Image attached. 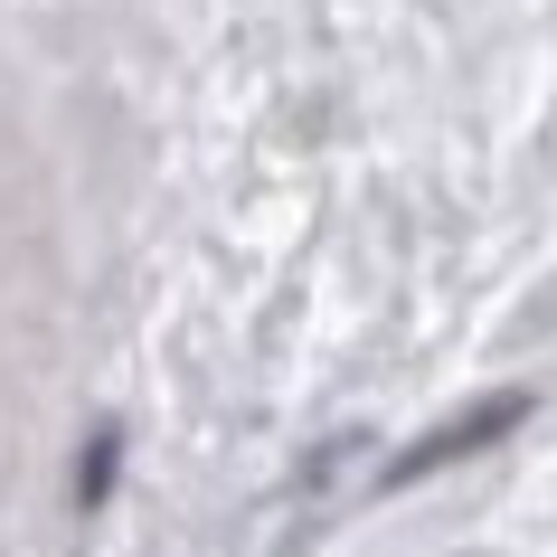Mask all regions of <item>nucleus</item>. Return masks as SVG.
<instances>
[{
    "mask_svg": "<svg viewBox=\"0 0 557 557\" xmlns=\"http://www.w3.org/2000/svg\"><path fill=\"white\" fill-rule=\"evenodd\" d=\"M529 416V397H492V407H472V416H454V425H444V435H425L416 444V454H397V472H387V482H425V472H444V463H463L472 444H492V435H510V425H520Z\"/></svg>",
    "mask_w": 557,
    "mask_h": 557,
    "instance_id": "f257e3e1",
    "label": "nucleus"
}]
</instances>
